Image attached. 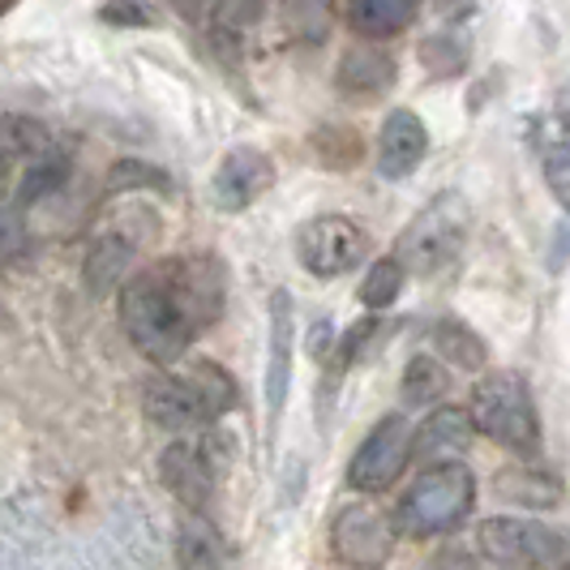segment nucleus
I'll list each match as a JSON object with an SVG mask.
<instances>
[{
    "label": "nucleus",
    "mask_w": 570,
    "mask_h": 570,
    "mask_svg": "<svg viewBox=\"0 0 570 570\" xmlns=\"http://www.w3.org/2000/svg\"><path fill=\"white\" fill-rule=\"evenodd\" d=\"M476 544L489 562L507 567H567L570 541L537 519H514V514H493L476 528Z\"/></svg>",
    "instance_id": "423d86ee"
},
{
    "label": "nucleus",
    "mask_w": 570,
    "mask_h": 570,
    "mask_svg": "<svg viewBox=\"0 0 570 570\" xmlns=\"http://www.w3.org/2000/svg\"><path fill=\"white\" fill-rule=\"evenodd\" d=\"M69 155L65 150H39V155H30L27 168H22V180H18V210H27L35 202H48L57 198L60 189H65V180H69Z\"/></svg>",
    "instance_id": "a211bd4d"
},
{
    "label": "nucleus",
    "mask_w": 570,
    "mask_h": 570,
    "mask_svg": "<svg viewBox=\"0 0 570 570\" xmlns=\"http://www.w3.org/2000/svg\"><path fill=\"white\" fill-rule=\"evenodd\" d=\"M99 18L116 30H142V27H155V4L150 0H108L99 9Z\"/></svg>",
    "instance_id": "c85d7f7f"
},
{
    "label": "nucleus",
    "mask_w": 570,
    "mask_h": 570,
    "mask_svg": "<svg viewBox=\"0 0 570 570\" xmlns=\"http://www.w3.org/2000/svg\"><path fill=\"white\" fill-rule=\"evenodd\" d=\"M429 150V134L425 120L407 108H395V112L382 120V134H377V171L386 180H403L421 168Z\"/></svg>",
    "instance_id": "f8f14e48"
},
{
    "label": "nucleus",
    "mask_w": 570,
    "mask_h": 570,
    "mask_svg": "<svg viewBox=\"0 0 570 570\" xmlns=\"http://www.w3.org/2000/svg\"><path fill=\"white\" fill-rule=\"evenodd\" d=\"M498 493L507 502H519V507H553V502H562V489L549 472H519V468L498 476Z\"/></svg>",
    "instance_id": "393cba45"
},
{
    "label": "nucleus",
    "mask_w": 570,
    "mask_h": 570,
    "mask_svg": "<svg viewBox=\"0 0 570 570\" xmlns=\"http://www.w3.org/2000/svg\"><path fill=\"white\" fill-rule=\"evenodd\" d=\"M262 18V0H219L210 13V48L224 52L228 60H236L245 30Z\"/></svg>",
    "instance_id": "412c9836"
},
{
    "label": "nucleus",
    "mask_w": 570,
    "mask_h": 570,
    "mask_svg": "<svg viewBox=\"0 0 570 570\" xmlns=\"http://www.w3.org/2000/svg\"><path fill=\"white\" fill-rule=\"evenodd\" d=\"M185 373L194 377V386L202 391V400H206V412H210V421H219V416H228L236 400H240V391H236V382H232V373L224 365H215V361H189Z\"/></svg>",
    "instance_id": "5701e85b"
},
{
    "label": "nucleus",
    "mask_w": 570,
    "mask_h": 570,
    "mask_svg": "<svg viewBox=\"0 0 570 570\" xmlns=\"http://www.w3.org/2000/svg\"><path fill=\"white\" fill-rule=\"evenodd\" d=\"M395 532H400L395 519H386L377 507L356 502V507H343L335 514V523H331V549H335V558L347 562V567H382L391 558V549H395Z\"/></svg>",
    "instance_id": "1a4fd4ad"
},
{
    "label": "nucleus",
    "mask_w": 570,
    "mask_h": 570,
    "mask_svg": "<svg viewBox=\"0 0 570 570\" xmlns=\"http://www.w3.org/2000/svg\"><path fill=\"white\" fill-rule=\"evenodd\" d=\"M142 412L150 425L168 429V433H194V429L215 425L210 412H206L202 391L194 386V377L185 370L155 373L142 391Z\"/></svg>",
    "instance_id": "9d476101"
},
{
    "label": "nucleus",
    "mask_w": 570,
    "mask_h": 570,
    "mask_svg": "<svg viewBox=\"0 0 570 570\" xmlns=\"http://www.w3.org/2000/svg\"><path fill=\"white\" fill-rule=\"evenodd\" d=\"M421 0H347V27L361 39H391L407 30Z\"/></svg>",
    "instance_id": "f3484780"
},
{
    "label": "nucleus",
    "mask_w": 570,
    "mask_h": 570,
    "mask_svg": "<svg viewBox=\"0 0 570 570\" xmlns=\"http://www.w3.org/2000/svg\"><path fill=\"white\" fill-rule=\"evenodd\" d=\"M370 254V232L347 215H317L296 228V257L317 279H340Z\"/></svg>",
    "instance_id": "0eeeda50"
},
{
    "label": "nucleus",
    "mask_w": 570,
    "mask_h": 570,
    "mask_svg": "<svg viewBox=\"0 0 570 570\" xmlns=\"http://www.w3.org/2000/svg\"><path fill=\"white\" fill-rule=\"evenodd\" d=\"M275 185V164L266 150L257 146H232L228 155L219 159L215 180H210V198L219 210H245L254 206L266 189Z\"/></svg>",
    "instance_id": "9b49d317"
},
{
    "label": "nucleus",
    "mask_w": 570,
    "mask_h": 570,
    "mask_svg": "<svg viewBox=\"0 0 570 570\" xmlns=\"http://www.w3.org/2000/svg\"><path fill=\"white\" fill-rule=\"evenodd\" d=\"M22 245H27V232H22V224H18V215H4V219H0V262L18 257Z\"/></svg>",
    "instance_id": "c756f323"
},
{
    "label": "nucleus",
    "mask_w": 570,
    "mask_h": 570,
    "mask_svg": "<svg viewBox=\"0 0 570 570\" xmlns=\"http://www.w3.org/2000/svg\"><path fill=\"white\" fill-rule=\"evenodd\" d=\"M331 352V322H317L314 326V356H326Z\"/></svg>",
    "instance_id": "2f4dec72"
},
{
    "label": "nucleus",
    "mask_w": 570,
    "mask_h": 570,
    "mask_svg": "<svg viewBox=\"0 0 570 570\" xmlns=\"http://www.w3.org/2000/svg\"><path fill=\"white\" fill-rule=\"evenodd\" d=\"M446 391H451V373H446L442 361H433V356H425V352L407 361L403 382H400L403 407H433Z\"/></svg>",
    "instance_id": "4be33fe9"
},
{
    "label": "nucleus",
    "mask_w": 570,
    "mask_h": 570,
    "mask_svg": "<svg viewBox=\"0 0 570 570\" xmlns=\"http://www.w3.org/2000/svg\"><path fill=\"white\" fill-rule=\"evenodd\" d=\"M476 433L493 438L498 446L519 451V455H537L541 446V421H537V403L532 391L519 373H485L472 391L468 403Z\"/></svg>",
    "instance_id": "7ed1b4c3"
},
{
    "label": "nucleus",
    "mask_w": 570,
    "mask_h": 570,
    "mask_svg": "<svg viewBox=\"0 0 570 570\" xmlns=\"http://www.w3.org/2000/svg\"><path fill=\"white\" fill-rule=\"evenodd\" d=\"M541 168H544V185H549V194L558 198L562 210H570V142L544 146Z\"/></svg>",
    "instance_id": "cd10ccee"
},
{
    "label": "nucleus",
    "mask_w": 570,
    "mask_h": 570,
    "mask_svg": "<svg viewBox=\"0 0 570 570\" xmlns=\"http://www.w3.org/2000/svg\"><path fill=\"white\" fill-rule=\"evenodd\" d=\"M476 421L468 407H433L421 429L412 433V455L425 463H442V459H459L472 446Z\"/></svg>",
    "instance_id": "4468645a"
},
{
    "label": "nucleus",
    "mask_w": 570,
    "mask_h": 570,
    "mask_svg": "<svg viewBox=\"0 0 570 570\" xmlns=\"http://www.w3.org/2000/svg\"><path fill=\"white\" fill-rule=\"evenodd\" d=\"M13 4H18V0H0V13H9V9H13Z\"/></svg>",
    "instance_id": "473e14b6"
},
{
    "label": "nucleus",
    "mask_w": 570,
    "mask_h": 570,
    "mask_svg": "<svg viewBox=\"0 0 570 570\" xmlns=\"http://www.w3.org/2000/svg\"><path fill=\"white\" fill-rule=\"evenodd\" d=\"M463 236H468V206L459 194H442L403 228L395 254L412 275H438L446 262H455Z\"/></svg>",
    "instance_id": "39448f33"
},
{
    "label": "nucleus",
    "mask_w": 570,
    "mask_h": 570,
    "mask_svg": "<svg viewBox=\"0 0 570 570\" xmlns=\"http://www.w3.org/2000/svg\"><path fill=\"white\" fill-rule=\"evenodd\" d=\"M476 502V476L468 472V463L459 459H442L429 463L425 472L412 481V489L395 507V528L403 537H446L468 519Z\"/></svg>",
    "instance_id": "f03ea898"
},
{
    "label": "nucleus",
    "mask_w": 570,
    "mask_h": 570,
    "mask_svg": "<svg viewBox=\"0 0 570 570\" xmlns=\"http://www.w3.org/2000/svg\"><path fill=\"white\" fill-rule=\"evenodd\" d=\"M395 82V60L382 48H352L340 60V90L347 95H377Z\"/></svg>",
    "instance_id": "6ab92c4d"
},
{
    "label": "nucleus",
    "mask_w": 570,
    "mask_h": 570,
    "mask_svg": "<svg viewBox=\"0 0 570 570\" xmlns=\"http://www.w3.org/2000/svg\"><path fill=\"white\" fill-rule=\"evenodd\" d=\"M228 305L224 262L210 254L164 257L129 275L116 296L125 340L155 365H176L202 331H210Z\"/></svg>",
    "instance_id": "f257e3e1"
},
{
    "label": "nucleus",
    "mask_w": 570,
    "mask_h": 570,
    "mask_svg": "<svg viewBox=\"0 0 570 570\" xmlns=\"http://www.w3.org/2000/svg\"><path fill=\"white\" fill-rule=\"evenodd\" d=\"M176 562H180V567H194V570L232 562L228 541H224V532L206 519V511H189L185 519H180V528H176Z\"/></svg>",
    "instance_id": "dca6fc26"
},
{
    "label": "nucleus",
    "mask_w": 570,
    "mask_h": 570,
    "mask_svg": "<svg viewBox=\"0 0 570 570\" xmlns=\"http://www.w3.org/2000/svg\"><path fill=\"white\" fill-rule=\"evenodd\" d=\"M134 257H138V245L125 232H99L90 240L82 262V279L90 287V296H112V287H120L129 279Z\"/></svg>",
    "instance_id": "2eb2a0df"
},
{
    "label": "nucleus",
    "mask_w": 570,
    "mask_h": 570,
    "mask_svg": "<svg viewBox=\"0 0 570 570\" xmlns=\"http://www.w3.org/2000/svg\"><path fill=\"white\" fill-rule=\"evenodd\" d=\"M412 459V429L403 416H382L361 442V451L347 463V485L361 493H382L403 476Z\"/></svg>",
    "instance_id": "6e6552de"
},
{
    "label": "nucleus",
    "mask_w": 570,
    "mask_h": 570,
    "mask_svg": "<svg viewBox=\"0 0 570 570\" xmlns=\"http://www.w3.org/2000/svg\"><path fill=\"white\" fill-rule=\"evenodd\" d=\"M403 279H407V266H403L400 254L377 257L370 271H365V279H361V305H370V309H391V305L400 301Z\"/></svg>",
    "instance_id": "b1692460"
},
{
    "label": "nucleus",
    "mask_w": 570,
    "mask_h": 570,
    "mask_svg": "<svg viewBox=\"0 0 570 570\" xmlns=\"http://www.w3.org/2000/svg\"><path fill=\"white\" fill-rule=\"evenodd\" d=\"M279 22L292 43L317 48L335 27V0H279Z\"/></svg>",
    "instance_id": "aec40b11"
},
{
    "label": "nucleus",
    "mask_w": 570,
    "mask_h": 570,
    "mask_svg": "<svg viewBox=\"0 0 570 570\" xmlns=\"http://www.w3.org/2000/svg\"><path fill=\"white\" fill-rule=\"evenodd\" d=\"M129 189H155V194H168L171 180H168V171L155 168V164L125 159V164H116L112 176H108V194H129Z\"/></svg>",
    "instance_id": "bb28decb"
},
{
    "label": "nucleus",
    "mask_w": 570,
    "mask_h": 570,
    "mask_svg": "<svg viewBox=\"0 0 570 570\" xmlns=\"http://www.w3.org/2000/svg\"><path fill=\"white\" fill-rule=\"evenodd\" d=\"M228 463L232 446L224 433H176V442L159 455V481L185 511H206Z\"/></svg>",
    "instance_id": "20e7f679"
},
{
    "label": "nucleus",
    "mask_w": 570,
    "mask_h": 570,
    "mask_svg": "<svg viewBox=\"0 0 570 570\" xmlns=\"http://www.w3.org/2000/svg\"><path fill=\"white\" fill-rule=\"evenodd\" d=\"M292 343H296V314L284 287L271 292V356H266V412L279 421L292 386Z\"/></svg>",
    "instance_id": "ddd939ff"
},
{
    "label": "nucleus",
    "mask_w": 570,
    "mask_h": 570,
    "mask_svg": "<svg viewBox=\"0 0 570 570\" xmlns=\"http://www.w3.org/2000/svg\"><path fill=\"white\" fill-rule=\"evenodd\" d=\"M433 347L463 370H481L485 365V343L476 340V331H468L463 322H438L433 326Z\"/></svg>",
    "instance_id": "a878e982"
},
{
    "label": "nucleus",
    "mask_w": 570,
    "mask_h": 570,
    "mask_svg": "<svg viewBox=\"0 0 570 570\" xmlns=\"http://www.w3.org/2000/svg\"><path fill=\"white\" fill-rule=\"evenodd\" d=\"M168 4L185 18V22H202V18H210V13H215V4H219V0H168Z\"/></svg>",
    "instance_id": "7c9ffc66"
}]
</instances>
